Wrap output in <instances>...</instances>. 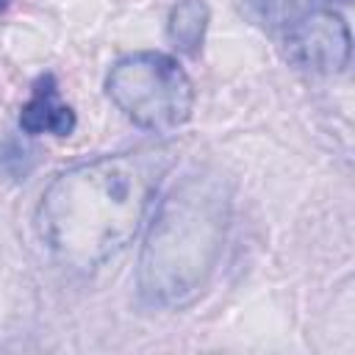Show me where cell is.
<instances>
[{
    "instance_id": "1",
    "label": "cell",
    "mask_w": 355,
    "mask_h": 355,
    "mask_svg": "<svg viewBox=\"0 0 355 355\" xmlns=\"http://www.w3.org/2000/svg\"><path fill=\"white\" fill-rule=\"evenodd\" d=\"M166 169L169 153L144 147L58 172L36 208L39 239L61 266L100 269L133 241Z\"/></svg>"
},
{
    "instance_id": "2",
    "label": "cell",
    "mask_w": 355,
    "mask_h": 355,
    "mask_svg": "<svg viewBox=\"0 0 355 355\" xmlns=\"http://www.w3.org/2000/svg\"><path fill=\"white\" fill-rule=\"evenodd\" d=\"M227 230V194L216 178L189 175L161 200L141 255L139 291L147 302H191L214 272Z\"/></svg>"
},
{
    "instance_id": "3",
    "label": "cell",
    "mask_w": 355,
    "mask_h": 355,
    "mask_svg": "<svg viewBox=\"0 0 355 355\" xmlns=\"http://www.w3.org/2000/svg\"><path fill=\"white\" fill-rule=\"evenodd\" d=\"M108 100L139 128L169 133L194 108V86L186 69L166 53L141 50L119 58L105 75Z\"/></svg>"
},
{
    "instance_id": "4",
    "label": "cell",
    "mask_w": 355,
    "mask_h": 355,
    "mask_svg": "<svg viewBox=\"0 0 355 355\" xmlns=\"http://www.w3.org/2000/svg\"><path fill=\"white\" fill-rule=\"evenodd\" d=\"M286 50L297 67L319 75H336L349 64V28L333 8H308L291 19L286 31Z\"/></svg>"
},
{
    "instance_id": "5",
    "label": "cell",
    "mask_w": 355,
    "mask_h": 355,
    "mask_svg": "<svg viewBox=\"0 0 355 355\" xmlns=\"http://www.w3.org/2000/svg\"><path fill=\"white\" fill-rule=\"evenodd\" d=\"M78 119L75 111L61 100L58 94V83L53 72H44L33 89L28 103L19 111V128L28 136H42V133H53V136H69L75 130Z\"/></svg>"
},
{
    "instance_id": "6",
    "label": "cell",
    "mask_w": 355,
    "mask_h": 355,
    "mask_svg": "<svg viewBox=\"0 0 355 355\" xmlns=\"http://www.w3.org/2000/svg\"><path fill=\"white\" fill-rule=\"evenodd\" d=\"M208 31V6L202 0H180L166 19V36L183 55H200Z\"/></svg>"
},
{
    "instance_id": "7",
    "label": "cell",
    "mask_w": 355,
    "mask_h": 355,
    "mask_svg": "<svg viewBox=\"0 0 355 355\" xmlns=\"http://www.w3.org/2000/svg\"><path fill=\"white\" fill-rule=\"evenodd\" d=\"M8 6H11V0H0V11H6Z\"/></svg>"
},
{
    "instance_id": "8",
    "label": "cell",
    "mask_w": 355,
    "mask_h": 355,
    "mask_svg": "<svg viewBox=\"0 0 355 355\" xmlns=\"http://www.w3.org/2000/svg\"><path fill=\"white\" fill-rule=\"evenodd\" d=\"M338 3H349V0H338Z\"/></svg>"
}]
</instances>
